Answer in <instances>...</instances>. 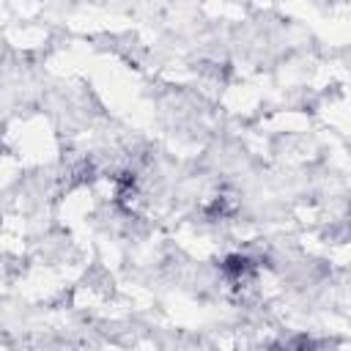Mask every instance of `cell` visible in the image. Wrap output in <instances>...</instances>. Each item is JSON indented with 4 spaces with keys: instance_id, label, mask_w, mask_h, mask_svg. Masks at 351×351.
Wrapping results in <instances>:
<instances>
[{
    "instance_id": "obj_1",
    "label": "cell",
    "mask_w": 351,
    "mask_h": 351,
    "mask_svg": "<svg viewBox=\"0 0 351 351\" xmlns=\"http://www.w3.org/2000/svg\"><path fill=\"white\" fill-rule=\"evenodd\" d=\"M225 271H228L230 277H241V274L250 271V261L241 258V255H230V258L225 261Z\"/></svg>"
}]
</instances>
